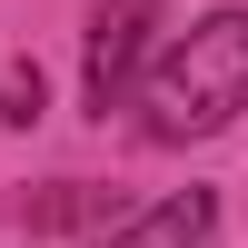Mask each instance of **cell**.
Segmentation results:
<instances>
[{
  "label": "cell",
  "instance_id": "cell-5",
  "mask_svg": "<svg viewBox=\"0 0 248 248\" xmlns=\"http://www.w3.org/2000/svg\"><path fill=\"white\" fill-rule=\"evenodd\" d=\"M0 119H10V129H30V119H40V70H30V60L0 70Z\"/></svg>",
  "mask_w": 248,
  "mask_h": 248
},
{
  "label": "cell",
  "instance_id": "cell-3",
  "mask_svg": "<svg viewBox=\"0 0 248 248\" xmlns=\"http://www.w3.org/2000/svg\"><path fill=\"white\" fill-rule=\"evenodd\" d=\"M209 229H218V199L179 189V199H159V209H139L129 229H109V248H209Z\"/></svg>",
  "mask_w": 248,
  "mask_h": 248
},
{
  "label": "cell",
  "instance_id": "cell-4",
  "mask_svg": "<svg viewBox=\"0 0 248 248\" xmlns=\"http://www.w3.org/2000/svg\"><path fill=\"white\" fill-rule=\"evenodd\" d=\"M20 218L30 229H70V218H99V199H79V179H60V189H20Z\"/></svg>",
  "mask_w": 248,
  "mask_h": 248
},
{
  "label": "cell",
  "instance_id": "cell-1",
  "mask_svg": "<svg viewBox=\"0 0 248 248\" xmlns=\"http://www.w3.org/2000/svg\"><path fill=\"white\" fill-rule=\"evenodd\" d=\"M149 139H209L248 109V10H209L139 70Z\"/></svg>",
  "mask_w": 248,
  "mask_h": 248
},
{
  "label": "cell",
  "instance_id": "cell-2",
  "mask_svg": "<svg viewBox=\"0 0 248 248\" xmlns=\"http://www.w3.org/2000/svg\"><path fill=\"white\" fill-rule=\"evenodd\" d=\"M139 70H149V0H99V20H90V109L109 119L139 90Z\"/></svg>",
  "mask_w": 248,
  "mask_h": 248
},
{
  "label": "cell",
  "instance_id": "cell-6",
  "mask_svg": "<svg viewBox=\"0 0 248 248\" xmlns=\"http://www.w3.org/2000/svg\"><path fill=\"white\" fill-rule=\"evenodd\" d=\"M149 10H159V0H149Z\"/></svg>",
  "mask_w": 248,
  "mask_h": 248
}]
</instances>
